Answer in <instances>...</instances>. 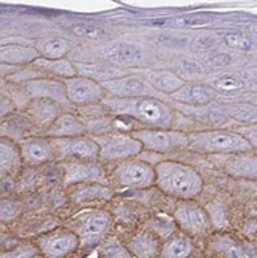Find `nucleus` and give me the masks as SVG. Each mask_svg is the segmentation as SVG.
<instances>
[{
  "mask_svg": "<svg viewBox=\"0 0 257 258\" xmlns=\"http://www.w3.org/2000/svg\"><path fill=\"white\" fill-rule=\"evenodd\" d=\"M174 221L181 232L189 237H204L211 230V218L206 210L195 201L186 200L177 204L174 210Z\"/></svg>",
  "mask_w": 257,
  "mask_h": 258,
  "instance_id": "1a4fd4ad",
  "label": "nucleus"
},
{
  "mask_svg": "<svg viewBox=\"0 0 257 258\" xmlns=\"http://www.w3.org/2000/svg\"><path fill=\"white\" fill-rule=\"evenodd\" d=\"M169 98L184 105L203 107V105H209L211 102H216L219 98V93L209 84H186L184 82V85L178 88L175 93H172Z\"/></svg>",
  "mask_w": 257,
  "mask_h": 258,
  "instance_id": "f3484780",
  "label": "nucleus"
},
{
  "mask_svg": "<svg viewBox=\"0 0 257 258\" xmlns=\"http://www.w3.org/2000/svg\"><path fill=\"white\" fill-rule=\"evenodd\" d=\"M101 57L116 67H133L141 62L143 50L130 42H112L101 50Z\"/></svg>",
  "mask_w": 257,
  "mask_h": 258,
  "instance_id": "dca6fc26",
  "label": "nucleus"
},
{
  "mask_svg": "<svg viewBox=\"0 0 257 258\" xmlns=\"http://www.w3.org/2000/svg\"><path fill=\"white\" fill-rule=\"evenodd\" d=\"M19 150L22 156V162L31 164V166H39L55 161V152L50 138L43 136H28L19 143Z\"/></svg>",
  "mask_w": 257,
  "mask_h": 258,
  "instance_id": "2eb2a0df",
  "label": "nucleus"
},
{
  "mask_svg": "<svg viewBox=\"0 0 257 258\" xmlns=\"http://www.w3.org/2000/svg\"><path fill=\"white\" fill-rule=\"evenodd\" d=\"M246 28H248V31H249L251 34L257 36V23H251V25H248Z\"/></svg>",
  "mask_w": 257,
  "mask_h": 258,
  "instance_id": "37998d69",
  "label": "nucleus"
},
{
  "mask_svg": "<svg viewBox=\"0 0 257 258\" xmlns=\"http://www.w3.org/2000/svg\"><path fill=\"white\" fill-rule=\"evenodd\" d=\"M34 258H42V256H39V255H37V256H34Z\"/></svg>",
  "mask_w": 257,
  "mask_h": 258,
  "instance_id": "49530a36",
  "label": "nucleus"
},
{
  "mask_svg": "<svg viewBox=\"0 0 257 258\" xmlns=\"http://www.w3.org/2000/svg\"><path fill=\"white\" fill-rule=\"evenodd\" d=\"M194 250L192 238L184 232H175L160 249L161 258H188Z\"/></svg>",
  "mask_w": 257,
  "mask_h": 258,
  "instance_id": "bb28decb",
  "label": "nucleus"
},
{
  "mask_svg": "<svg viewBox=\"0 0 257 258\" xmlns=\"http://www.w3.org/2000/svg\"><path fill=\"white\" fill-rule=\"evenodd\" d=\"M113 181L124 189H147L155 184V169L141 159L121 161L113 170Z\"/></svg>",
  "mask_w": 257,
  "mask_h": 258,
  "instance_id": "0eeeda50",
  "label": "nucleus"
},
{
  "mask_svg": "<svg viewBox=\"0 0 257 258\" xmlns=\"http://www.w3.org/2000/svg\"><path fill=\"white\" fill-rule=\"evenodd\" d=\"M248 102H251V104H255V105H257V93H255V95H252V96L248 99Z\"/></svg>",
  "mask_w": 257,
  "mask_h": 258,
  "instance_id": "a18cd8bd",
  "label": "nucleus"
},
{
  "mask_svg": "<svg viewBox=\"0 0 257 258\" xmlns=\"http://www.w3.org/2000/svg\"><path fill=\"white\" fill-rule=\"evenodd\" d=\"M155 169V185L161 192L183 201L195 198L203 189V179L197 170L177 161L158 162Z\"/></svg>",
  "mask_w": 257,
  "mask_h": 258,
  "instance_id": "f03ea898",
  "label": "nucleus"
},
{
  "mask_svg": "<svg viewBox=\"0 0 257 258\" xmlns=\"http://www.w3.org/2000/svg\"><path fill=\"white\" fill-rule=\"evenodd\" d=\"M65 85L67 98L72 105L78 107H88L93 104L102 102L107 96V93L102 87V84L84 78V76H75L62 81Z\"/></svg>",
  "mask_w": 257,
  "mask_h": 258,
  "instance_id": "9d476101",
  "label": "nucleus"
},
{
  "mask_svg": "<svg viewBox=\"0 0 257 258\" xmlns=\"http://www.w3.org/2000/svg\"><path fill=\"white\" fill-rule=\"evenodd\" d=\"M68 31L72 33L75 37L85 39V40H104L109 36V33L104 28H101L98 25H93V23H88V22L70 23Z\"/></svg>",
  "mask_w": 257,
  "mask_h": 258,
  "instance_id": "473e14b6",
  "label": "nucleus"
},
{
  "mask_svg": "<svg viewBox=\"0 0 257 258\" xmlns=\"http://www.w3.org/2000/svg\"><path fill=\"white\" fill-rule=\"evenodd\" d=\"M87 125L82 119L73 113H62L55 119V122L46 128V138H76L85 136Z\"/></svg>",
  "mask_w": 257,
  "mask_h": 258,
  "instance_id": "5701e85b",
  "label": "nucleus"
},
{
  "mask_svg": "<svg viewBox=\"0 0 257 258\" xmlns=\"http://www.w3.org/2000/svg\"><path fill=\"white\" fill-rule=\"evenodd\" d=\"M129 252L135 258H157L160 255V241L150 232H139L127 243Z\"/></svg>",
  "mask_w": 257,
  "mask_h": 258,
  "instance_id": "cd10ccee",
  "label": "nucleus"
},
{
  "mask_svg": "<svg viewBox=\"0 0 257 258\" xmlns=\"http://www.w3.org/2000/svg\"><path fill=\"white\" fill-rule=\"evenodd\" d=\"M228 116L246 125L257 124V105L251 102H232L225 107Z\"/></svg>",
  "mask_w": 257,
  "mask_h": 258,
  "instance_id": "2f4dec72",
  "label": "nucleus"
},
{
  "mask_svg": "<svg viewBox=\"0 0 257 258\" xmlns=\"http://www.w3.org/2000/svg\"><path fill=\"white\" fill-rule=\"evenodd\" d=\"M55 159L59 161H96L99 149L95 139L88 136L76 138H50Z\"/></svg>",
  "mask_w": 257,
  "mask_h": 258,
  "instance_id": "6e6552de",
  "label": "nucleus"
},
{
  "mask_svg": "<svg viewBox=\"0 0 257 258\" xmlns=\"http://www.w3.org/2000/svg\"><path fill=\"white\" fill-rule=\"evenodd\" d=\"M91 138L98 144L99 159L102 161H127L144 150L132 133H104Z\"/></svg>",
  "mask_w": 257,
  "mask_h": 258,
  "instance_id": "423d86ee",
  "label": "nucleus"
},
{
  "mask_svg": "<svg viewBox=\"0 0 257 258\" xmlns=\"http://www.w3.org/2000/svg\"><path fill=\"white\" fill-rule=\"evenodd\" d=\"M40 252L36 244H19L13 249L0 252V258H34Z\"/></svg>",
  "mask_w": 257,
  "mask_h": 258,
  "instance_id": "e433bc0d",
  "label": "nucleus"
},
{
  "mask_svg": "<svg viewBox=\"0 0 257 258\" xmlns=\"http://www.w3.org/2000/svg\"><path fill=\"white\" fill-rule=\"evenodd\" d=\"M106 93L110 98L127 99V98H153L155 90L139 75H126L102 84Z\"/></svg>",
  "mask_w": 257,
  "mask_h": 258,
  "instance_id": "ddd939ff",
  "label": "nucleus"
},
{
  "mask_svg": "<svg viewBox=\"0 0 257 258\" xmlns=\"http://www.w3.org/2000/svg\"><path fill=\"white\" fill-rule=\"evenodd\" d=\"M209 85H211L217 93H222V95H237V93L249 90L242 72L222 75V76L216 78Z\"/></svg>",
  "mask_w": 257,
  "mask_h": 258,
  "instance_id": "c756f323",
  "label": "nucleus"
},
{
  "mask_svg": "<svg viewBox=\"0 0 257 258\" xmlns=\"http://www.w3.org/2000/svg\"><path fill=\"white\" fill-rule=\"evenodd\" d=\"M237 133H240L252 149H257V124L254 125H243L239 130H236Z\"/></svg>",
  "mask_w": 257,
  "mask_h": 258,
  "instance_id": "58836bf2",
  "label": "nucleus"
},
{
  "mask_svg": "<svg viewBox=\"0 0 257 258\" xmlns=\"http://www.w3.org/2000/svg\"><path fill=\"white\" fill-rule=\"evenodd\" d=\"M112 227V217L106 210H84L70 220V230L79 238V244L84 247L96 246L101 243Z\"/></svg>",
  "mask_w": 257,
  "mask_h": 258,
  "instance_id": "20e7f679",
  "label": "nucleus"
},
{
  "mask_svg": "<svg viewBox=\"0 0 257 258\" xmlns=\"http://www.w3.org/2000/svg\"><path fill=\"white\" fill-rule=\"evenodd\" d=\"M7 85V81H5V78L2 76V75H0V91H2V88Z\"/></svg>",
  "mask_w": 257,
  "mask_h": 258,
  "instance_id": "c03bdc74",
  "label": "nucleus"
},
{
  "mask_svg": "<svg viewBox=\"0 0 257 258\" xmlns=\"http://www.w3.org/2000/svg\"><path fill=\"white\" fill-rule=\"evenodd\" d=\"M152 226H149V229L152 230L150 233L155 235L157 238H169L172 233H175V221L169 220V218H155L150 221Z\"/></svg>",
  "mask_w": 257,
  "mask_h": 258,
  "instance_id": "c9c22d12",
  "label": "nucleus"
},
{
  "mask_svg": "<svg viewBox=\"0 0 257 258\" xmlns=\"http://www.w3.org/2000/svg\"><path fill=\"white\" fill-rule=\"evenodd\" d=\"M102 104L113 114L135 119L147 128H171L174 124L172 108L158 98L118 99L106 96Z\"/></svg>",
  "mask_w": 257,
  "mask_h": 258,
  "instance_id": "f257e3e1",
  "label": "nucleus"
},
{
  "mask_svg": "<svg viewBox=\"0 0 257 258\" xmlns=\"http://www.w3.org/2000/svg\"><path fill=\"white\" fill-rule=\"evenodd\" d=\"M78 76H84L88 79H93L99 84H104L107 81L121 78L130 73V70H124L116 65L109 63H90V62H73Z\"/></svg>",
  "mask_w": 257,
  "mask_h": 258,
  "instance_id": "4be33fe9",
  "label": "nucleus"
},
{
  "mask_svg": "<svg viewBox=\"0 0 257 258\" xmlns=\"http://www.w3.org/2000/svg\"><path fill=\"white\" fill-rule=\"evenodd\" d=\"M14 104L8 99V98H5L4 95H0V122H2L7 116H10L13 111H14Z\"/></svg>",
  "mask_w": 257,
  "mask_h": 258,
  "instance_id": "ea45409f",
  "label": "nucleus"
},
{
  "mask_svg": "<svg viewBox=\"0 0 257 258\" xmlns=\"http://www.w3.org/2000/svg\"><path fill=\"white\" fill-rule=\"evenodd\" d=\"M183 72L186 73V75H198V73H201V68H200V65L198 63H195V62H189V60H183V62H180V65H178Z\"/></svg>",
  "mask_w": 257,
  "mask_h": 258,
  "instance_id": "a19ab883",
  "label": "nucleus"
},
{
  "mask_svg": "<svg viewBox=\"0 0 257 258\" xmlns=\"http://www.w3.org/2000/svg\"><path fill=\"white\" fill-rule=\"evenodd\" d=\"M220 166L229 176L236 179L257 181V155H252L251 152L223 156Z\"/></svg>",
  "mask_w": 257,
  "mask_h": 258,
  "instance_id": "a211bd4d",
  "label": "nucleus"
},
{
  "mask_svg": "<svg viewBox=\"0 0 257 258\" xmlns=\"http://www.w3.org/2000/svg\"><path fill=\"white\" fill-rule=\"evenodd\" d=\"M133 72L141 76L157 93L172 95L184 85V81L169 70H153V68H135Z\"/></svg>",
  "mask_w": 257,
  "mask_h": 258,
  "instance_id": "6ab92c4d",
  "label": "nucleus"
},
{
  "mask_svg": "<svg viewBox=\"0 0 257 258\" xmlns=\"http://www.w3.org/2000/svg\"><path fill=\"white\" fill-rule=\"evenodd\" d=\"M39 57L33 45L25 43H2L0 45V65L23 68L31 65Z\"/></svg>",
  "mask_w": 257,
  "mask_h": 258,
  "instance_id": "aec40b11",
  "label": "nucleus"
},
{
  "mask_svg": "<svg viewBox=\"0 0 257 258\" xmlns=\"http://www.w3.org/2000/svg\"><path fill=\"white\" fill-rule=\"evenodd\" d=\"M34 48L42 59H67V54L75 48V42L64 36H46L34 42Z\"/></svg>",
  "mask_w": 257,
  "mask_h": 258,
  "instance_id": "412c9836",
  "label": "nucleus"
},
{
  "mask_svg": "<svg viewBox=\"0 0 257 258\" xmlns=\"http://www.w3.org/2000/svg\"><path fill=\"white\" fill-rule=\"evenodd\" d=\"M36 246L46 258H65L78 250L79 238L70 229L50 230L37 238Z\"/></svg>",
  "mask_w": 257,
  "mask_h": 258,
  "instance_id": "9b49d317",
  "label": "nucleus"
},
{
  "mask_svg": "<svg viewBox=\"0 0 257 258\" xmlns=\"http://www.w3.org/2000/svg\"><path fill=\"white\" fill-rule=\"evenodd\" d=\"M25 110L31 121L39 125H46V128L55 122L59 114H62V108L58 104L46 99H33Z\"/></svg>",
  "mask_w": 257,
  "mask_h": 258,
  "instance_id": "a878e982",
  "label": "nucleus"
},
{
  "mask_svg": "<svg viewBox=\"0 0 257 258\" xmlns=\"http://www.w3.org/2000/svg\"><path fill=\"white\" fill-rule=\"evenodd\" d=\"M223 40L231 48L240 50V51H249L252 50V45H254L252 40L242 33H228L223 36Z\"/></svg>",
  "mask_w": 257,
  "mask_h": 258,
  "instance_id": "4c0bfd02",
  "label": "nucleus"
},
{
  "mask_svg": "<svg viewBox=\"0 0 257 258\" xmlns=\"http://www.w3.org/2000/svg\"><path fill=\"white\" fill-rule=\"evenodd\" d=\"M132 136L141 143L144 150L169 155L188 149L189 138L174 128H141L132 132Z\"/></svg>",
  "mask_w": 257,
  "mask_h": 258,
  "instance_id": "39448f33",
  "label": "nucleus"
},
{
  "mask_svg": "<svg viewBox=\"0 0 257 258\" xmlns=\"http://www.w3.org/2000/svg\"><path fill=\"white\" fill-rule=\"evenodd\" d=\"M101 256L102 258H135L129 252L127 246H124L120 240H116V238H110L102 244Z\"/></svg>",
  "mask_w": 257,
  "mask_h": 258,
  "instance_id": "f704fd0d",
  "label": "nucleus"
},
{
  "mask_svg": "<svg viewBox=\"0 0 257 258\" xmlns=\"http://www.w3.org/2000/svg\"><path fill=\"white\" fill-rule=\"evenodd\" d=\"M214 252L222 255L223 258H248L246 252L243 249V244L236 241L229 235H217L209 243Z\"/></svg>",
  "mask_w": 257,
  "mask_h": 258,
  "instance_id": "7c9ffc66",
  "label": "nucleus"
},
{
  "mask_svg": "<svg viewBox=\"0 0 257 258\" xmlns=\"http://www.w3.org/2000/svg\"><path fill=\"white\" fill-rule=\"evenodd\" d=\"M188 149L201 155H236L251 152L252 147L237 132L232 130H204L188 135Z\"/></svg>",
  "mask_w": 257,
  "mask_h": 258,
  "instance_id": "7ed1b4c3",
  "label": "nucleus"
},
{
  "mask_svg": "<svg viewBox=\"0 0 257 258\" xmlns=\"http://www.w3.org/2000/svg\"><path fill=\"white\" fill-rule=\"evenodd\" d=\"M36 70L42 75H45L46 78H56V79H68V78H75L78 76L76 68L73 65L72 60L68 59H58V60H52V59H42L37 57L33 63H31Z\"/></svg>",
  "mask_w": 257,
  "mask_h": 258,
  "instance_id": "393cba45",
  "label": "nucleus"
},
{
  "mask_svg": "<svg viewBox=\"0 0 257 258\" xmlns=\"http://www.w3.org/2000/svg\"><path fill=\"white\" fill-rule=\"evenodd\" d=\"M214 23V17L208 14H189V16H180L171 20V25L174 28H201Z\"/></svg>",
  "mask_w": 257,
  "mask_h": 258,
  "instance_id": "72a5a7b5",
  "label": "nucleus"
},
{
  "mask_svg": "<svg viewBox=\"0 0 257 258\" xmlns=\"http://www.w3.org/2000/svg\"><path fill=\"white\" fill-rule=\"evenodd\" d=\"M72 189L68 194L70 200L78 204H87L93 201H109L113 198V192L110 187L98 182H84L68 187Z\"/></svg>",
  "mask_w": 257,
  "mask_h": 258,
  "instance_id": "b1692460",
  "label": "nucleus"
},
{
  "mask_svg": "<svg viewBox=\"0 0 257 258\" xmlns=\"http://www.w3.org/2000/svg\"><path fill=\"white\" fill-rule=\"evenodd\" d=\"M242 244H243V249H245L248 258H257V240L255 241H249V243L245 241Z\"/></svg>",
  "mask_w": 257,
  "mask_h": 258,
  "instance_id": "79ce46f5",
  "label": "nucleus"
},
{
  "mask_svg": "<svg viewBox=\"0 0 257 258\" xmlns=\"http://www.w3.org/2000/svg\"><path fill=\"white\" fill-rule=\"evenodd\" d=\"M106 172L96 161H65L64 162V185L72 187L84 182L104 184Z\"/></svg>",
  "mask_w": 257,
  "mask_h": 258,
  "instance_id": "4468645a",
  "label": "nucleus"
},
{
  "mask_svg": "<svg viewBox=\"0 0 257 258\" xmlns=\"http://www.w3.org/2000/svg\"><path fill=\"white\" fill-rule=\"evenodd\" d=\"M17 85H20L23 90H25V93L31 101L33 99H46V101H52V102L58 104L61 108H67L72 105L68 102L65 85L61 79L39 78V79L27 81L23 84H17Z\"/></svg>",
  "mask_w": 257,
  "mask_h": 258,
  "instance_id": "f8f14e48",
  "label": "nucleus"
},
{
  "mask_svg": "<svg viewBox=\"0 0 257 258\" xmlns=\"http://www.w3.org/2000/svg\"><path fill=\"white\" fill-rule=\"evenodd\" d=\"M22 164L19 144L14 141L0 136V175L13 173Z\"/></svg>",
  "mask_w": 257,
  "mask_h": 258,
  "instance_id": "c85d7f7f",
  "label": "nucleus"
}]
</instances>
